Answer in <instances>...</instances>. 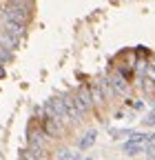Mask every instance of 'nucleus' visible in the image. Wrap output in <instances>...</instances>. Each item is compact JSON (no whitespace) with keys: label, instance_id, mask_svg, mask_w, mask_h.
<instances>
[{"label":"nucleus","instance_id":"1","mask_svg":"<svg viewBox=\"0 0 155 160\" xmlns=\"http://www.w3.org/2000/svg\"><path fill=\"white\" fill-rule=\"evenodd\" d=\"M5 20L9 22H18V25H25L31 20V7L27 5H18V2H9L5 7Z\"/></svg>","mask_w":155,"mask_h":160},{"label":"nucleus","instance_id":"2","mask_svg":"<svg viewBox=\"0 0 155 160\" xmlns=\"http://www.w3.org/2000/svg\"><path fill=\"white\" fill-rule=\"evenodd\" d=\"M29 147H35V149H42V151H49V147H51V138L42 131V127H29Z\"/></svg>","mask_w":155,"mask_h":160},{"label":"nucleus","instance_id":"3","mask_svg":"<svg viewBox=\"0 0 155 160\" xmlns=\"http://www.w3.org/2000/svg\"><path fill=\"white\" fill-rule=\"evenodd\" d=\"M42 131H45L49 138H62V136L67 133L64 120H60V118H47L45 125H42Z\"/></svg>","mask_w":155,"mask_h":160},{"label":"nucleus","instance_id":"4","mask_svg":"<svg viewBox=\"0 0 155 160\" xmlns=\"http://www.w3.org/2000/svg\"><path fill=\"white\" fill-rule=\"evenodd\" d=\"M45 109H47V116H49V118H60V120H67L64 105H62V98H55V96H53L51 100H47Z\"/></svg>","mask_w":155,"mask_h":160},{"label":"nucleus","instance_id":"5","mask_svg":"<svg viewBox=\"0 0 155 160\" xmlns=\"http://www.w3.org/2000/svg\"><path fill=\"white\" fill-rule=\"evenodd\" d=\"M109 82H111V87H113L115 93H122V96L129 93V80H126V76H124L122 71H120V73H113V76L109 78Z\"/></svg>","mask_w":155,"mask_h":160},{"label":"nucleus","instance_id":"6","mask_svg":"<svg viewBox=\"0 0 155 160\" xmlns=\"http://www.w3.org/2000/svg\"><path fill=\"white\" fill-rule=\"evenodd\" d=\"M20 153H22V160H47V151L35 149V147H27Z\"/></svg>","mask_w":155,"mask_h":160},{"label":"nucleus","instance_id":"7","mask_svg":"<svg viewBox=\"0 0 155 160\" xmlns=\"http://www.w3.org/2000/svg\"><path fill=\"white\" fill-rule=\"evenodd\" d=\"M0 45L7 47L9 51H13V49L20 47V38H16V36H11V33H7V31H2V33H0Z\"/></svg>","mask_w":155,"mask_h":160},{"label":"nucleus","instance_id":"8","mask_svg":"<svg viewBox=\"0 0 155 160\" xmlns=\"http://www.w3.org/2000/svg\"><path fill=\"white\" fill-rule=\"evenodd\" d=\"M95 87L100 89V93H102V98H104V100L115 96V91H113V87H111V82H109V78H102V80H100V82L95 85Z\"/></svg>","mask_w":155,"mask_h":160},{"label":"nucleus","instance_id":"9","mask_svg":"<svg viewBox=\"0 0 155 160\" xmlns=\"http://www.w3.org/2000/svg\"><path fill=\"white\" fill-rule=\"evenodd\" d=\"M5 31L16 36V38H22L25 33V25H18V22H9V20H5Z\"/></svg>","mask_w":155,"mask_h":160},{"label":"nucleus","instance_id":"10","mask_svg":"<svg viewBox=\"0 0 155 160\" xmlns=\"http://www.w3.org/2000/svg\"><path fill=\"white\" fill-rule=\"evenodd\" d=\"M95 138H98V131H89V133H84V138L80 140V149H82V151L89 149V147L95 142Z\"/></svg>","mask_w":155,"mask_h":160},{"label":"nucleus","instance_id":"11","mask_svg":"<svg viewBox=\"0 0 155 160\" xmlns=\"http://www.w3.org/2000/svg\"><path fill=\"white\" fill-rule=\"evenodd\" d=\"M11 60H13V51H9L7 47L0 45V65H7V62H11Z\"/></svg>","mask_w":155,"mask_h":160},{"label":"nucleus","instance_id":"12","mask_svg":"<svg viewBox=\"0 0 155 160\" xmlns=\"http://www.w3.org/2000/svg\"><path fill=\"white\" fill-rule=\"evenodd\" d=\"M124 149H126V153L135 156V153H140V151H144V145H138V142H126V145H124Z\"/></svg>","mask_w":155,"mask_h":160},{"label":"nucleus","instance_id":"13","mask_svg":"<svg viewBox=\"0 0 155 160\" xmlns=\"http://www.w3.org/2000/svg\"><path fill=\"white\" fill-rule=\"evenodd\" d=\"M142 89H144L146 93H153V91H155V85H153V80H148V78H146L144 82H142Z\"/></svg>","mask_w":155,"mask_h":160},{"label":"nucleus","instance_id":"14","mask_svg":"<svg viewBox=\"0 0 155 160\" xmlns=\"http://www.w3.org/2000/svg\"><path fill=\"white\" fill-rule=\"evenodd\" d=\"M146 78L148 80H155V60L148 62V67H146Z\"/></svg>","mask_w":155,"mask_h":160},{"label":"nucleus","instance_id":"15","mask_svg":"<svg viewBox=\"0 0 155 160\" xmlns=\"http://www.w3.org/2000/svg\"><path fill=\"white\" fill-rule=\"evenodd\" d=\"M144 125H148V127H151V125H155V113H151V116L144 120Z\"/></svg>","mask_w":155,"mask_h":160},{"label":"nucleus","instance_id":"16","mask_svg":"<svg viewBox=\"0 0 155 160\" xmlns=\"http://www.w3.org/2000/svg\"><path fill=\"white\" fill-rule=\"evenodd\" d=\"M2 78H5V67L0 65V80H2Z\"/></svg>","mask_w":155,"mask_h":160}]
</instances>
